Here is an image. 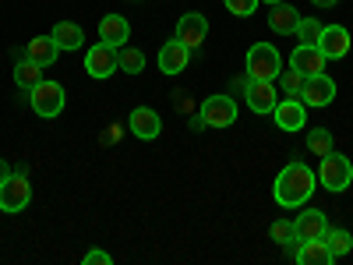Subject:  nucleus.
Wrapping results in <instances>:
<instances>
[{"instance_id":"nucleus-24","label":"nucleus","mask_w":353,"mask_h":265,"mask_svg":"<svg viewBox=\"0 0 353 265\" xmlns=\"http://www.w3.org/2000/svg\"><path fill=\"white\" fill-rule=\"evenodd\" d=\"M117 61H121L124 75H141L145 71V53L134 50V46H121V50H117Z\"/></svg>"},{"instance_id":"nucleus-8","label":"nucleus","mask_w":353,"mask_h":265,"mask_svg":"<svg viewBox=\"0 0 353 265\" xmlns=\"http://www.w3.org/2000/svg\"><path fill=\"white\" fill-rule=\"evenodd\" d=\"M117 68H121V61H117V46H110V43H96L92 50L85 53V71H88V78L103 81V78H110Z\"/></svg>"},{"instance_id":"nucleus-21","label":"nucleus","mask_w":353,"mask_h":265,"mask_svg":"<svg viewBox=\"0 0 353 265\" xmlns=\"http://www.w3.org/2000/svg\"><path fill=\"white\" fill-rule=\"evenodd\" d=\"M50 36L57 39V46H61V50H81V43H85L81 25H74V21H57Z\"/></svg>"},{"instance_id":"nucleus-34","label":"nucleus","mask_w":353,"mask_h":265,"mask_svg":"<svg viewBox=\"0 0 353 265\" xmlns=\"http://www.w3.org/2000/svg\"><path fill=\"white\" fill-rule=\"evenodd\" d=\"M265 4H279V0H265Z\"/></svg>"},{"instance_id":"nucleus-13","label":"nucleus","mask_w":353,"mask_h":265,"mask_svg":"<svg viewBox=\"0 0 353 265\" xmlns=\"http://www.w3.org/2000/svg\"><path fill=\"white\" fill-rule=\"evenodd\" d=\"M128 124H131V135L141 138V141H152L163 135V121H159V113L149 110V106H134L131 117H128Z\"/></svg>"},{"instance_id":"nucleus-23","label":"nucleus","mask_w":353,"mask_h":265,"mask_svg":"<svg viewBox=\"0 0 353 265\" xmlns=\"http://www.w3.org/2000/svg\"><path fill=\"white\" fill-rule=\"evenodd\" d=\"M325 244H329V251H332V258H343V255H350L353 251V233L350 230H325Z\"/></svg>"},{"instance_id":"nucleus-32","label":"nucleus","mask_w":353,"mask_h":265,"mask_svg":"<svg viewBox=\"0 0 353 265\" xmlns=\"http://www.w3.org/2000/svg\"><path fill=\"white\" fill-rule=\"evenodd\" d=\"M314 8H332V4H339V0H311Z\"/></svg>"},{"instance_id":"nucleus-27","label":"nucleus","mask_w":353,"mask_h":265,"mask_svg":"<svg viewBox=\"0 0 353 265\" xmlns=\"http://www.w3.org/2000/svg\"><path fill=\"white\" fill-rule=\"evenodd\" d=\"M321 28H325V25H318V18H301V21H297V32H293V36H297L301 43H311V46H318Z\"/></svg>"},{"instance_id":"nucleus-2","label":"nucleus","mask_w":353,"mask_h":265,"mask_svg":"<svg viewBox=\"0 0 353 265\" xmlns=\"http://www.w3.org/2000/svg\"><path fill=\"white\" fill-rule=\"evenodd\" d=\"M244 71H248V78H254V81H276L279 71H283V57H279V50H276L272 43H254V46L248 50Z\"/></svg>"},{"instance_id":"nucleus-17","label":"nucleus","mask_w":353,"mask_h":265,"mask_svg":"<svg viewBox=\"0 0 353 265\" xmlns=\"http://www.w3.org/2000/svg\"><path fill=\"white\" fill-rule=\"evenodd\" d=\"M128 39H131V25H128V18L124 14H103V21H99V43H110V46H128Z\"/></svg>"},{"instance_id":"nucleus-15","label":"nucleus","mask_w":353,"mask_h":265,"mask_svg":"<svg viewBox=\"0 0 353 265\" xmlns=\"http://www.w3.org/2000/svg\"><path fill=\"white\" fill-rule=\"evenodd\" d=\"M325 53H321L318 46H311V43H301L297 50L290 53V68H297L304 78H311V75H321L325 71Z\"/></svg>"},{"instance_id":"nucleus-26","label":"nucleus","mask_w":353,"mask_h":265,"mask_svg":"<svg viewBox=\"0 0 353 265\" xmlns=\"http://www.w3.org/2000/svg\"><path fill=\"white\" fill-rule=\"evenodd\" d=\"M279 88H283V96H301V88H304V75L297 68H283L279 71Z\"/></svg>"},{"instance_id":"nucleus-12","label":"nucleus","mask_w":353,"mask_h":265,"mask_svg":"<svg viewBox=\"0 0 353 265\" xmlns=\"http://www.w3.org/2000/svg\"><path fill=\"white\" fill-rule=\"evenodd\" d=\"M350 32L343 25H325L321 28V36H318V50L325 53V61H343V57L350 53Z\"/></svg>"},{"instance_id":"nucleus-30","label":"nucleus","mask_w":353,"mask_h":265,"mask_svg":"<svg viewBox=\"0 0 353 265\" xmlns=\"http://www.w3.org/2000/svg\"><path fill=\"white\" fill-rule=\"evenodd\" d=\"M85 265H110L113 258L106 255V251H99V248H92V251H85V258H81Z\"/></svg>"},{"instance_id":"nucleus-18","label":"nucleus","mask_w":353,"mask_h":265,"mask_svg":"<svg viewBox=\"0 0 353 265\" xmlns=\"http://www.w3.org/2000/svg\"><path fill=\"white\" fill-rule=\"evenodd\" d=\"M188 64H191V50H188L181 39H170V43L159 50V71H163V75H181Z\"/></svg>"},{"instance_id":"nucleus-25","label":"nucleus","mask_w":353,"mask_h":265,"mask_svg":"<svg viewBox=\"0 0 353 265\" xmlns=\"http://www.w3.org/2000/svg\"><path fill=\"white\" fill-rule=\"evenodd\" d=\"M332 131H325V128H311L307 131V149L314 153V156H325V153H332Z\"/></svg>"},{"instance_id":"nucleus-19","label":"nucleus","mask_w":353,"mask_h":265,"mask_svg":"<svg viewBox=\"0 0 353 265\" xmlns=\"http://www.w3.org/2000/svg\"><path fill=\"white\" fill-rule=\"evenodd\" d=\"M297 21H301V11L293 8V4H286V0L272 4V11H269V28H272L276 36H293V32H297Z\"/></svg>"},{"instance_id":"nucleus-1","label":"nucleus","mask_w":353,"mask_h":265,"mask_svg":"<svg viewBox=\"0 0 353 265\" xmlns=\"http://www.w3.org/2000/svg\"><path fill=\"white\" fill-rule=\"evenodd\" d=\"M314 184H318L314 170H311L307 163L297 159V163H290V166L279 170L272 195H276V202L283 205V209H301V205L314 195Z\"/></svg>"},{"instance_id":"nucleus-5","label":"nucleus","mask_w":353,"mask_h":265,"mask_svg":"<svg viewBox=\"0 0 353 265\" xmlns=\"http://www.w3.org/2000/svg\"><path fill=\"white\" fill-rule=\"evenodd\" d=\"M28 103H32V110L39 117H46V121H53V117L64 113V85L61 81H39L32 92H28Z\"/></svg>"},{"instance_id":"nucleus-20","label":"nucleus","mask_w":353,"mask_h":265,"mask_svg":"<svg viewBox=\"0 0 353 265\" xmlns=\"http://www.w3.org/2000/svg\"><path fill=\"white\" fill-rule=\"evenodd\" d=\"M28 57H32L36 64L50 68L57 57H61V46H57L53 36H36V39H28Z\"/></svg>"},{"instance_id":"nucleus-31","label":"nucleus","mask_w":353,"mask_h":265,"mask_svg":"<svg viewBox=\"0 0 353 265\" xmlns=\"http://www.w3.org/2000/svg\"><path fill=\"white\" fill-rule=\"evenodd\" d=\"M248 85H251V78H248V71H244L241 78H233V92H241V96H244V92H248Z\"/></svg>"},{"instance_id":"nucleus-9","label":"nucleus","mask_w":353,"mask_h":265,"mask_svg":"<svg viewBox=\"0 0 353 265\" xmlns=\"http://www.w3.org/2000/svg\"><path fill=\"white\" fill-rule=\"evenodd\" d=\"M176 39H181L188 50L205 46V39H209V18L198 14V11L181 14V21H176Z\"/></svg>"},{"instance_id":"nucleus-3","label":"nucleus","mask_w":353,"mask_h":265,"mask_svg":"<svg viewBox=\"0 0 353 265\" xmlns=\"http://www.w3.org/2000/svg\"><path fill=\"white\" fill-rule=\"evenodd\" d=\"M318 184L332 191V195H343L350 184H353V163L343 156V153H325L321 156V166H318Z\"/></svg>"},{"instance_id":"nucleus-14","label":"nucleus","mask_w":353,"mask_h":265,"mask_svg":"<svg viewBox=\"0 0 353 265\" xmlns=\"http://www.w3.org/2000/svg\"><path fill=\"white\" fill-rule=\"evenodd\" d=\"M329 230V216L321 209H304L293 219V241H311V237H325Z\"/></svg>"},{"instance_id":"nucleus-16","label":"nucleus","mask_w":353,"mask_h":265,"mask_svg":"<svg viewBox=\"0 0 353 265\" xmlns=\"http://www.w3.org/2000/svg\"><path fill=\"white\" fill-rule=\"evenodd\" d=\"M293 258H297L301 265H332V251L325 244V237H311V241H297V248H293Z\"/></svg>"},{"instance_id":"nucleus-11","label":"nucleus","mask_w":353,"mask_h":265,"mask_svg":"<svg viewBox=\"0 0 353 265\" xmlns=\"http://www.w3.org/2000/svg\"><path fill=\"white\" fill-rule=\"evenodd\" d=\"M244 99H248L251 113L265 117V113H272V110H276V103H279V88H276V81H254V78H251Z\"/></svg>"},{"instance_id":"nucleus-7","label":"nucleus","mask_w":353,"mask_h":265,"mask_svg":"<svg viewBox=\"0 0 353 265\" xmlns=\"http://www.w3.org/2000/svg\"><path fill=\"white\" fill-rule=\"evenodd\" d=\"M201 124L205 128H230L237 124V103L233 96H209L201 103Z\"/></svg>"},{"instance_id":"nucleus-6","label":"nucleus","mask_w":353,"mask_h":265,"mask_svg":"<svg viewBox=\"0 0 353 265\" xmlns=\"http://www.w3.org/2000/svg\"><path fill=\"white\" fill-rule=\"evenodd\" d=\"M307 110H321V106H329L336 99V81L321 71V75H311L304 78V88H301V96H297Z\"/></svg>"},{"instance_id":"nucleus-10","label":"nucleus","mask_w":353,"mask_h":265,"mask_svg":"<svg viewBox=\"0 0 353 265\" xmlns=\"http://www.w3.org/2000/svg\"><path fill=\"white\" fill-rule=\"evenodd\" d=\"M272 117H276V128L279 131H301L304 124H307V106L297 99V96H286V99H279L276 103V110H272Z\"/></svg>"},{"instance_id":"nucleus-22","label":"nucleus","mask_w":353,"mask_h":265,"mask_svg":"<svg viewBox=\"0 0 353 265\" xmlns=\"http://www.w3.org/2000/svg\"><path fill=\"white\" fill-rule=\"evenodd\" d=\"M43 81V64H36L32 57L28 61H18L14 64V85L18 88H25V92H32V88Z\"/></svg>"},{"instance_id":"nucleus-4","label":"nucleus","mask_w":353,"mask_h":265,"mask_svg":"<svg viewBox=\"0 0 353 265\" xmlns=\"http://www.w3.org/2000/svg\"><path fill=\"white\" fill-rule=\"evenodd\" d=\"M28 202H32V184H28L25 173H8L4 181H0V213L8 216H18L28 209Z\"/></svg>"},{"instance_id":"nucleus-29","label":"nucleus","mask_w":353,"mask_h":265,"mask_svg":"<svg viewBox=\"0 0 353 265\" xmlns=\"http://www.w3.org/2000/svg\"><path fill=\"white\" fill-rule=\"evenodd\" d=\"M269 233H272V241H276V244H283V248H286V244L293 241V223H290V219H276Z\"/></svg>"},{"instance_id":"nucleus-33","label":"nucleus","mask_w":353,"mask_h":265,"mask_svg":"<svg viewBox=\"0 0 353 265\" xmlns=\"http://www.w3.org/2000/svg\"><path fill=\"white\" fill-rule=\"evenodd\" d=\"M8 173H11V170H8V163H4V159H0V181H4V177H8Z\"/></svg>"},{"instance_id":"nucleus-28","label":"nucleus","mask_w":353,"mask_h":265,"mask_svg":"<svg viewBox=\"0 0 353 265\" xmlns=\"http://www.w3.org/2000/svg\"><path fill=\"white\" fill-rule=\"evenodd\" d=\"M226 4V11L230 14H237V18H251L254 14V8L261 4V0H223Z\"/></svg>"}]
</instances>
